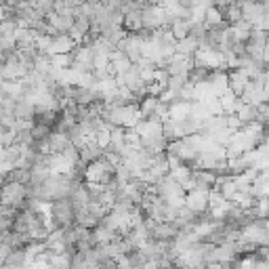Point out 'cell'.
<instances>
[{"label":"cell","instance_id":"obj_1","mask_svg":"<svg viewBox=\"0 0 269 269\" xmlns=\"http://www.w3.org/2000/svg\"><path fill=\"white\" fill-rule=\"evenodd\" d=\"M25 198V185L17 181H8L0 189V204L2 206H17Z\"/></svg>","mask_w":269,"mask_h":269},{"label":"cell","instance_id":"obj_2","mask_svg":"<svg viewBox=\"0 0 269 269\" xmlns=\"http://www.w3.org/2000/svg\"><path fill=\"white\" fill-rule=\"evenodd\" d=\"M208 189H189V196L185 198V208L187 211H192L194 215L196 213H202L206 211V206H208Z\"/></svg>","mask_w":269,"mask_h":269},{"label":"cell","instance_id":"obj_3","mask_svg":"<svg viewBox=\"0 0 269 269\" xmlns=\"http://www.w3.org/2000/svg\"><path fill=\"white\" fill-rule=\"evenodd\" d=\"M124 27L128 32H135V29H143V21H141V11L139 8H133V11L124 13V19H122Z\"/></svg>","mask_w":269,"mask_h":269}]
</instances>
